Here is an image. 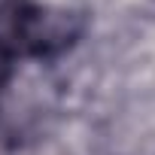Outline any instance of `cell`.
Returning <instances> with one entry per match:
<instances>
[{
  "label": "cell",
  "mask_w": 155,
  "mask_h": 155,
  "mask_svg": "<svg viewBox=\"0 0 155 155\" xmlns=\"http://www.w3.org/2000/svg\"><path fill=\"white\" fill-rule=\"evenodd\" d=\"M85 18L73 9H52L34 0H0V46L12 58H49L79 40Z\"/></svg>",
  "instance_id": "1"
},
{
  "label": "cell",
  "mask_w": 155,
  "mask_h": 155,
  "mask_svg": "<svg viewBox=\"0 0 155 155\" xmlns=\"http://www.w3.org/2000/svg\"><path fill=\"white\" fill-rule=\"evenodd\" d=\"M12 61H15V58L0 46V88H3V85L9 82V76H12Z\"/></svg>",
  "instance_id": "2"
}]
</instances>
